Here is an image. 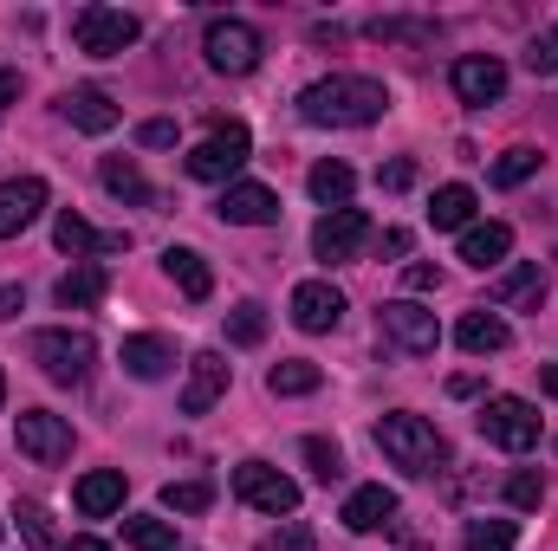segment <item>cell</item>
I'll list each match as a JSON object with an SVG mask.
<instances>
[{"mask_svg":"<svg viewBox=\"0 0 558 551\" xmlns=\"http://www.w3.org/2000/svg\"><path fill=\"white\" fill-rule=\"evenodd\" d=\"M384 111H390V91L377 78H364V72H331V78L299 91V118L318 124V131H364Z\"/></svg>","mask_w":558,"mask_h":551,"instance_id":"1","label":"cell"},{"mask_svg":"<svg viewBox=\"0 0 558 551\" xmlns=\"http://www.w3.org/2000/svg\"><path fill=\"white\" fill-rule=\"evenodd\" d=\"M377 448H384L403 474H435V461H441L435 421H428V415H410V409H397V415L377 421Z\"/></svg>","mask_w":558,"mask_h":551,"instance_id":"2","label":"cell"},{"mask_svg":"<svg viewBox=\"0 0 558 551\" xmlns=\"http://www.w3.org/2000/svg\"><path fill=\"white\" fill-rule=\"evenodd\" d=\"M26 357H33L52 383H85L92 364H98V344H92V331H33V338H26Z\"/></svg>","mask_w":558,"mask_h":551,"instance_id":"3","label":"cell"},{"mask_svg":"<svg viewBox=\"0 0 558 551\" xmlns=\"http://www.w3.org/2000/svg\"><path fill=\"white\" fill-rule=\"evenodd\" d=\"M72 39H78V52H92V59H118V52H131L143 39V20L124 13V7H78V13H72Z\"/></svg>","mask_w":558,"mask_h":551,"instance_id":"4","label":"cell"},{"mask_svg":"<svg viewBox=\"0 0 558 551\" xmlns=\"http://www.w3.org/2000/svg\"><path fill=\"white\" fill-rule=\"evenodd\" d=\"M247 156H254V137H247V124H215L208 137L189 149V175L195 182H234L241 169H247Z\"/></svg>","mask_w":558,"mask_h":551,"instance_id":"5","label":"cell"},{"mask_svg":"<svg viewBox=\"0 0 558 551\" xmlns=\"http://www.w3.org/2000/svg\"><path fill=\"white\" fill-rule=\"evenodd\" d=\"M202 52H208V65H215V72L241 78V72H254V65H260L267 39H260V26H247V20H208Z\"/></svg>","mask_w":558,"mask_h":551,"instance_id":"6","label":"cell"},{"mask_svg":"<svg viewBox=\"0 0 558 551\" xmlns=\"http://www.w3.org/2000/svg\"><path fill=\"white\" fill-rule=\"evenodd\" d=\"M234 500L254 506V513H267V519H292L299 513V487L279 467H267V461H241L234 467Z\"/></svg>","mask_w":558,"mask_h":551,"instance_id":"7","label":"cell"},{"mask_svg":"<svg viewBox=\"0 0 558 551\" xmlns=\"http://www.w3.org/2000/svg\"><path fill=\"white\" fill-rule=\"evenodd\" d=\"M377 331H384V344H390V351H403V357H428V351L441 344L435 311H422L416 298H390V305L377 311Z\"/></svg>","mask_w":558,"mask_h":551,"instance_id":"8","label":"cell"},{"mask_svg":"<svg viewBox=\"0 0 558 551\" xmlns=\"http://www.w3.org/2000/svg\"><path fill=\"white\" fill-rule=\"evenodd\" d=\"M481 434L494 448H507V454H526L539 441V409L526 396H487L481 403Z\"/></svg>","mask_w":558,"mask_h":551,"instance_id":"9","label":"cell"},{"mask_svg":"<svg viewBox=\"0 0 558 551\" xmlns=\"http://www.w3.org/2000/svg\"><path fill=\"white\" fill-rule=\"evenodd\" d=\"M364 241H371V221H364L357 208H331V215H318V228H312V254H318L325 267L357 260Z\"/></svg>","mask_w":558,"mask_h":551,"instance_id":"10","label":"cell"},{"mask_svg":"<svg viewBox=\"0 0 558 551\" xmlns=\"http://www.w3.org/2000/svg\"><path fill=\"white\" fill-rule=\"evenodd\" d=\"M13 434H20V454H26V461H39V467H59V461L72 454V421H65V415H52V409H26Z\"/></svg>","mask_w":558,"mask_h":551,"instance_id":"11","label":"cell"},{"mask_svg":"<svg viewBox=\"0 0 558 551\" xmlns=\"http://www.w3.org/2000/svg\"><path fill=\"white\" fill-rule=\"evenodd\" d=\"M59 118H65L72 131H85V137H105V131H118V124H124L118 98H111V91H98V85H72V91L59 98Z\"/></svg>","mask_w":558,"mask_h":551,"instance_id":"12","label":"cell"},{"mask_svg":"<svg viewBox=\"0 0 558 551\" xmlns=\"http://www.w3.org/2000/svg\"><path fill=\"white\" fill-rule=\"evenodd\" d=\"M228 396V357L221 351H195L189 357V383H182V415H208Z\"/></svg>","mask_w":558,"mask_h":551,"instance_id":"13","label":"cell"},{"mask_svg":"<svg viewBox=\"0 0 558 551\" xmlns=\"http://www.w3.org/2000/svg\"><path fill=\"white\" fill-rule=\"evenodd\" d=\"M500 91H507V65H500L494 52L454 59V98H461V105H500Z\"/></svg>","mask_w":558,"mask_h":551,"instance_id":"14","label":"cell"},{"mask_svg":"<svg viewBox=\"0 0 558 551\" xmlns=\"http://www.w3.org/2000/svg\"><path fill=\"white\" fill-rule=\"evenodd\" d=\"M338 318H344V292H338L331 279L292 285V325H299V331H338Z\"/></svg>","mask_w":558,"mask_h":551,"instance_id":"15","label":"cell"},{"mask_svg":"<svg viewBox=\"0 0 558 551\" xmlns=\"http://www.w3.org/2000/svg\"><path fill=\"white\" fill-rule=\"evenodd\" d=\"M39 215H46V182H39V175H13V182H0V241L26 234Z\"/></svg>","mask_w":558,"mask_h":551,"instance_id":"16","label":"cell"},{"mask_svg":"<svg viewBox=\"0 0 558 551\" xmlns=\"http://www.w3.org/2000/svg\"><path fill=\"white\" fill-rule=\"evenodd\" d=\"M52 241H59V254H72V260H98V254H124V247H131V234H98V228H92L85 215H72V208L52 221Z\"/></svg>","mask_w":558,"mask_h":551,"instance_id":"17","label":"cell"},{"mask_svg":"<svg viewBox=\"0 0 558 551\" xmlns=\"http://www.w3.org/2000/svg\"><path fill=\"white\" fill-rule=\"evenodd\" d=\"M221 221H234V228H267V221H279V195L267 182H228V188H221Z\"/></svg>","mask_w":558,"mask_h":551,"instance_id":"18","label":"cell"},{"mask_svg":"<svg viewBox=\"0 0 558 551\" xmlns=\"http://www.w3.org/2000/svg\"><path fill=\"white\" fill-rule=\"evenodd\" d=\"M507 254H513V228H507V221H474V228H461V260H468V267L487 273V267H500Z\"/></svg>","mask_w":558,"mask_h":551,"instance_id":"19","label":"cell"},{"mask_svg":"<svg viewBox=\"0 0 558 551\" xmlns=\"http://www.w3.org/2000/svg\"><path fill=\"white\" fill-rule=\"evenodd\" d=\"M454 344H461L468 357H494V351H507V344H513V331H507V318H500V311H468V318L454 325Z\"/></svg>","mask_w":558,"mask_h":551,"instance_id":"20","label":"cell"},{"mask_svg":"<svg viewBox=\"0 0 558 551\" xmlns=\"http://www.w3.org/2000/svg\"><path fill=\"white\" fill-rule=\"evenodd\" d=\"M338 519H344V532H377V526L397 519V493H390V487H357Z\"/></svg>","mask_w":558,"mask_h":551,"instance_id":"21","label":"cell"},{"mask_svg":"<svg viewBox=\"0 0 558 551\" xmlns=\"http://www.w3.org/2000/svg\"><path fill=\"white\" fill-rule=\"evenodd\" d=\"M539 298H546V273H539V260L507 267V273L494 279V311H526V305H539Z\"/></svg>","mask_w":558,"mask_h":551,"instance_id":"22","label":"cell"},{"mask_svg":"<svg viewBox=\"0 0 558 551\" xmlns=\"http://www.w3.org/2000/svg\"><path fill=\"white\" fill-rule=\"evenodd\" d=\"M169 364H175V344H169V338H156V331H137V338H124V370H131L137 383H156V377H169Z\"/></svg>","mask_w":558,"mask_h":551,"instance_id":"23","label":"cell"},{"mask_svg":"<svg viewBox=\"0 0 558 551\" xmlns=\"http://www.w3.org/2000/svg\"><path fill=\"white\" fill-rule=\"evenodd\" d=\"M72 500H78V513H85V519H105V513H118V506H124V474H118V467H98V474H85V480H78V493H72Z\"/></svg>","mask_w":558,"mask_h":551,"instance_id":"24","label":"cell"},{"mask_svg":"<svg viewBox=\"0 0 558 551\" xmlns=\"http://www.w3.org/2000/svg\"><path fill=\"white\" fill-rule=\"evenodd\" d=\"M162 273L175 279V285H182V298H195V305L215 292V273H208V260H202L195 247H169V254H162Z\"/></svg>","mask_w":558,"mask_h":551,"instance_id":"25","label":"cell"},{"mask_svg":"<svg viewBox=\"0 0 558 551\" xmlns=\"http://www.w3.org/2000/svg\"><path fill=\"white\" fill-rule=\"evenodd\" d=\"M98 182H105L118 201H137V208H149V201H156V188L143 182V169L131 162V156H105V162H98Z\"/></svg>","mask_w":558,"mask_h":551,"instance_id":"26","label":"cell"},{"mask_svg":"<svg viewBox=\"0 0 558 551\" xmlns=\"http://www.w3.org/2000/svg\"><path fill=\"white\" fill-rule=\"evenodd\" d=\"M305 188H312V201H325V208H344V201H351V188H357V175H351V162H312Z\"/></svg>","mask_w":558,"mask_h":551,"instance_id":"27","label":"cell"},{"mask_svg":"<svg viewBox=\"0 0 558 551\" xmlns=\"http://www.w3.org/2000/svg\"><path fill=\"white\" fill-rule=\"evenodd\" d=\"M111 292V273L105 267H72V273L59 279V305L65 311H85V305H98Z\"/></svg>","mask_w":558,"mask_h":551,"instance_id":"28","label":"cell"},{"mask_svg":"<svg viewBox=\"0 0 558 551\" xmlns=\"http://www.w3.org/2000/svg\"><path fill=\"white\" fill-rule=\"evenodd\" d=\"M364 33L384 46H435V20H403V13H377Z\"/></svg>","mask_w":558,"mask_h":551,"instance_id":"29","label":"cell"},{"mask_svg":"<svg viewBox=\"0 0 558 551\" xmlns=\"http://www.w3.org/2000/svg\"><path fill=\"white\" fill-rule=\"evenodd\" d=\"M318 383H325V370H318L312 357H286V364L267 370V390H274V396H312Z\"/></svg>","mask_w":558,"mask_h":551,"instance_id":"30","label":"cell"},{"mask_svg":"<svg viewBox=\"0 0 558 551\" xmlns=\"http://www.w3.org/2000/svg\"><path fill=\"white\" fill-rule=\"evenodd\" d=\"M428 221H435V228H474V188H468V182H448V188H435V201H428Z\"/></svg>","mask_w":558,"mask_h":551,"instance_id":"31","label":"cell"},{"mask_svg":"<svg viewBox=\"0 0 558 551\" xmlns=\"http://www.w3.org/2000/svg\"><path fill=\"white\" fill-rule=\"evenodd\" d=\"M124 546L131 551H175V526L169 519H124Z\"/></svg>","mask_w":558,"mask_h":551,"instance_id":"32","label":"cell"},{"mask_svg":"<svg viewBox=\"0 0 558 551\" xmlns=\"http://www.w3.org/2000/svg\"><path fill=\"white\" fill-rule=\"evenodd\" d=\"M162 506H169V513H208V506H215V487H208V480H169V487H162Z\"/></svg>","mask_w":558,"mask_h":551,"instance_id":"33","label":"cell"},{"mask_svg":"<svg viewBox=\"0 0 558 551\" xmlns=\"http://www.w3.org/2000/svg\"><path fill=\"white\" fill-rule=\"evenodd\" d=\"M260 338H267V305H254V298L234 305L228 311V344H260Z\"/></svg>","mask_w":558,"mask_h":551,"instance_id":"34","label":"cell"},{"mask_svg":"<svg viewBox=\"0 0 558 551\" xmlns=\"http://www.w3.org/2000/svg\"><path fill=\"white\" fill-rule=\"evenodd\" d=\"M526 175H539V149H526V143H520V149H507V156L494 162V182H500V188H520Z\"/></svg>","mask_w":558,"mask_h":551,"instance_id":"35","label":"cell"},{"mask_svg":"<svg viewBox=\"0 0 558 551\" xmlns=\"http://www.w3.org/2000/svg\"><path fill=\"white\" fill-rule=\"evenodd\" d=\"M305 467L331 487L338 474H344V454H338V441H325V434H305Z\"/></svg>","mask_w":558,"mask_h":551,"instance_id":"36","label":"cell"},{"mask_svg":"<svg viewBox=\"0 0 558 551\" xmlns=\"http://www.w3.org/2000/svg\"><path fill=\"white\" fill-rule=\"evenodd\" d=\"M513 519H474L468 526V551H513Z\"/></svg>","mask_w":558,"mask_h":551,"instance_id":"37","label":"cell"},{"mask_svg":"<svg viewBox=\"0 0 558 551\" xmlns=\"http://www.w3.org/2000/svg\"><path fill=\"white\" fill-rule=\"evenodd\" d=\"M507 500H513V506H520V513H533V506H539V500H546V480H539V474H533V467H520V474H513V480H507Z\"/></svg>","mask_w":558,"mask_h":551,"instance_id":"38","label":"cell"},{"mask_svg":"<svg viewBox=\"0 0 558 551\" xmlns=\"http://www.w3.org/2000/svg\"><path fill=\"white\" fill-rule=\"evenodd\" d=\"M13 519H20V532H26V546H52V519H46V506H33V500H26V506H20V513H13Z\"/></svg>","mask_w":558,"mask_h":551,"instance_id":"39","label":"cell"},{"mask_svg":"<svg viewBox=\"0 0 558 551\" xmlns=\"http://www.w3.org/2000/svg\"><path fill=\"white\" fill-rule=\"evenodd\" d=\"M526 72H558V26H546V33L526 46Z\"/></svg>","mask_w":558,"mask_h":551,"instance_id":"40","label":"cell"},{"mask_svg":"<svg viewBox=\"0 0 558 551\" xmlns=\"http://www.w3.org/2000/svg\"><path fill=\"white\" fill-rule=\"evenodd\" d=\"M318 539H312V526H279V532H267L260 539V551H312Z\"/></svg>","mask_w":558,"mask_h":551,"instance_id":"41","label":"cell"},{"mask_svg":"<svg viewBox=\"0 0 558 551\" xmlns=\"http://www.w3.org/2000/svg\"><path fill=\"white\" fill-rule=\"evenodd\" d=\"M137 143L143 149H169V143H175V118H149V124H137Z\"/></svg>","mask_w":558,"mask_h":551,"instance_id":"42","label":"cell"},{"mask_svg":"<svg viewBox=\"0 0 558 551\" xmlns=\"http://www.w3.org/2000/svg\"><path fill=\"white\" fill-rule=\"evenodd\" d=\"M377 182H384V188H410V182H416V162H403V156H397V162H384V169H377Z\"/></svg>","mask_w":558,"mask_h":551,"instance_id":"43","label":"cell"},{"mask_svg":"<svg viewBox=\"0 0 558 551\" xmlns=\"http://www.w3.org/2000/svg\"><path fill=\"white\" fill-rule=\"evenodd\" d=\"M403 285H410V292H435V285H441V267H428V260H416V267L403 273Z\"/></svg>","mask_w":558,"mask_h":551,"instance_id":"44","label":"cell"},{"mask_svg":"<svg viewBox=\"0 0 558 551\" xmlns=\"http://www.w3.org/2000/svg\"><path fill=\"white\" fill-rule=\"evenodd\" d=\"M384 254H390V260H403V254H410V234H403V228H390V234H384Z\"/></svg>","mask_w":558,"mask_h":551,"instance_id":"45","label":"cell"},{"mask_svg":"<svg viewBox=\"0 0 558 551\" xmlns=\"http://www.w3.org/2000/svg\"><path fill=\"white\" fill-rule=\"evenodd\" d=\"M20 305H26V298H20V285H0V318H13Z\"/></svg>","mask_w":558,"mask_h":551,"instance_id":"46","label":"cell"},{"mask_svg":"<svg viewBox=\"0 0 558 551\" xmlns=\"http://www.w3.org/2000/svg\"><path fill=\"white\" fill-rule=\"evenodd\" d=\"M13 98H20V78H13V72H0V118H7V105H13Z\"/></svg>","mask_w":558,"mask_h":551,"instance_id":"47","label":"cell"},{"mask_svg":"<svg viewBox=\"0 0 558 551\" xmlns=\"http://www.w3.org/2000/svg\"><path fill=\"white\" fill-rule=\"evenodd\" d=\"M539 383H546V396H558V364H546V370H539Z\"/></svg>","mask_w":558,"mask_h":551,"instance_id":"48","label":"cell"},{"mask_svg":"<svg viewBox=\"0 0 558 551\" xmlns=\"http://www.w3.org/2000/svg\"><path fill=\"white\" fill-rule=\"evenodd\" d=\"M65 551H111V546H105V539H72Z\"/></svg>","mask_w":558,"mask_h":551,"instance_id":"49","label":"cell"},{"mask_svg":"<svg viewBox=\"0 0 558 551\" xmlns=\"http://www.w3.org/2000/svg\"><path fill=\"white\" fill-rule=\"evenodd\" d=\"M0 403H7V377H0Z\"/></svg>","mask_w":558,"mask_h":551,"instance_id":"50","label":"cell"},{"mask_svg":"<svg viewBox=\"0 0 558 551\" xmlns=\"http://www.w3.org/2000/svg\"><path fill=\"white\" fill-rule=\"evenodd\" d=\"M0 532H7V519H0Z\"/></svg>","mask_w":558,"mask_h":551,"instance_id":"51","label":"cell"}]
</instances>
